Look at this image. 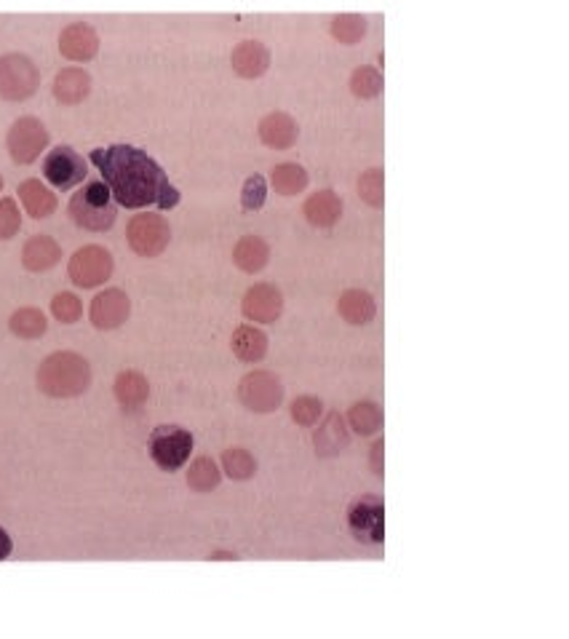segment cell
<instances>
[{"mask_svg": "<svg viewBox=\"0 0 569 639\" xmlns=\"http://www.w3.org/2000/svg\"><path fill=\"white\" fill-rule=\"evenodd\" d=\"M115 271V260L110 249L99 244H86L70 257L67 263V276L75 287L81 289H97L102 287Z\"/></svg>", "mask_w": 569, "mask_h": 639, "instance_id": "30bf717a", "label": "cell"}, {"mask_svg": "<svg viewBox=\"0 0 569 639\" xmlns=\"http://www.w3.org/2000/svg\"><path fill=\"white\" fill-rule=\"evenodd\" d=\"M51 91H54V99L62 102V105H81L83 99L91 94V75L83 67H62L54 83H51Z\"/></svg>", "mask_w": 569, "mask_h": 639, "instance_id": "ac0fdd59", "label": "cell"}, {"mask_svg": "<svg viewBox=\"0 0 569 639\" xmlns=\"http://www.w3.org/2000/svg\"><path fill=\"white\" fill-rule=\"evenodd\" d=\"M9 329L11 335H17L19 340H38V337L46 335L49 319H46V313L41 308L27 305V308H19V311L11 313Z\"/></svg>", "mask_w": 569, "mask_h": 639, "instance_id": "484cf974", "label": "cell"}, {"mask_svg": "<svg viewBox=\"0 0 569 639\" xmlns=\"http://www.w3.org/2000/svg\"><path fill=\"white\" fill-rule=\"evenodd\" d=\"M113 394L121 404V410L126 412H139L150 399V383L147 377L137 369H123L121 375L115 377L113 383Z\"/></svg>", "mask_w": 569, "mask_h": 639, "instance_id": "ffe728a7", "label": "cell"}, {"mask_svg": "<svg viewBox=\"0 0 569 639\" xmlns=\"http://www.w3.org/2000/svg\"><path fill=\"white\" fill-rule=\"evenodd\" d=\"M342 212H345V204L334 190H318V193L308 196V201L302 206V214L313 228H334L342 220Z\"/></svg>", "mask_w": 569, "mask_h": 639, "instance_id": "d6986e66", "label": "cell"}, {"mask_svg": "<svg viewBox=\"0 0 569 639\" xmlns=\"http://www.w3.org/2000/svg\"><path fill=\"white\" fill-rule=\"evenodd\" d=\"M0 193H3V177H0Z\"/></svg>", "mask_w": 569, "mask_h": 639, "instance_id": "ab89813d", "label": "cell"}, {"mask_svg": "<svg viewBox=\"0 0 569 639\" xmlns=\"http://www.w3.org/2000/svg\"><path fill=\"white\" fill-rule=\"evenodd\" d=\"M230 348L244 364H257L268 353V335L254 324H241L230 337Z\"/></svg>", "mask_w": 569, "mask_h": 639, "instance_id": "cb8c5ba5", "label": "cell"}, {"mask_svg": "<svg viewBox=\"0 0 569 639\" xmlns=\"http://www.w3.org/2000/svg\"><path fill=\"white\" fill-rule=\"evenodd\" d=\"M222 471L233 479V482H249L257 474V460L244 447H230L222 452Z\"/></svg>", "mask_w": 569, "mask_h": 639, "instance_id": "f546056e", "label": "cell"}, {"mask_svg": "<svg viewBox=\"0 0 569 639\" xmlns=\"http://www.w3.org/2000/svg\"><path fill=\"white\" fill-rule=\"evenodd\" d=\"M59 260H62V246H59L57 238L46 236V233L30 236L22 246V265L30 273L51 271Z\"/></svg>", "mask_w": 569, "mask_h": 639, "instance_id": "e0dca14e", "label": "cell"}, {"mask_svg": "<svg viewBox=\"0 0 569 639\" xmlns=\"http://www.w3.org/2000/svg\"><path fill=\"white\" fill-rule=\"evenodd\" d=\"M193 434L182 426H158L147 439V452H150V460L155 466L166 471V474H174L179 468L185 466L190 455H193Z\"/></svg>", "mask_w": 569, "mask_h": 639, "instance_id": "277c9868", "label": "cell"}, {"mask_svg": "<svg viewBox=\"0 0 569 639\" xmlns=\"http://www.w3.org/2000/svg\"><path fill=\"white\" fill-rule=\"evenodd\" d=\"M241 311H244V316L249 321L273 324V321L281 319V313H284V295H281V289L273 287V284L260 281V284L246 289Z\"/></svg>", "mask_w": 569, "mask_h": 639, "instance_id": "4fadbf2b", "label": "cell"}, {"mask_svg": "<svg viewBox=\"0 0 569 639\" xmlns=\"http://www.w3.org/2000/svg\"><path fill=\"white\" fill-rule=\"evenodd\" d=\"M222 482V468L209 455H201L187 468V487L193 492H212Z\"/></svg>", "mask_w": 569, "mask_h": 639, "instance_id": "83f0119b", "label": "cell"}, {"mask_svg": "<svg viewBox=\"0 0 569 639\" xmlns=\"http://www.w3.org/2000/svg\"><path fill=\"white\" fill-rule=\"evenodd\" d=\"M51 134L43 126L41 118L35 115H22L11 123L9 134H6V148L14 164L30 166L43 156V150L49 148Z\"/></svg>", "mask_w": 569, "mask_h": 639, "instance_id": "52a82bcc", "label": "cell"}, {"mask_svg": "<svg viewBox=\"0 0 569 639\" xmlns=\"http://www.w3.org/2000/svg\"><path fill=\"white\" fill-rule=\"evenodd\" d=\"M22 228V212L14 198H0V241H9Z\"/></svg>", "mask_w": 569, "mask_h": 639, "instance_id": "8d00e7d4", "label": "cell"}, {"mask_svg": "<svg viewBox=\"0 0 569 639\" xmlns=\"http://www.w3.org/2000/svg\"><path fill=\"white\" fill-rule=\"evenodd\" d=\"M230 65L241 78H260L268 73L270 67V51L265 43L260 41H241L230 54Z\"/></svg>", "mask_w": 569, "mask_h": 639, "instance_id": "44dd1931", "label": "cell"}, {"mask_svg": "<svg viewBox=\"0 0 569 639\" xmlns=\"http://www.w3.org/2000/svg\"><path fill=\"white\" fill-rule=\"evenodd\" d=\"M270 182L278 196H297L308 188V172L302 164H278L270 174Z\"/></svg>", "mask_w": 569, "mask_h": 639, "instance_id": "f1b7e54d", "label": "cell"}, {"mask_svg": "<svg viewBox=\"0 0 569 639\" xmlns=\"http://www.w3.org/2000/svg\"><path fill=\"white\" fill-rule=\"evenodd\" d=\"M86 174H89L86 158L70 145H57L43 158V177H46V182L57 190H65V193L78 188L86 180Z\"/></svg>", "mask_w": 569, "mask_h": 639, "instance_id": "8fae6325", "label": "cell"}, {"mask_svg": "<svg viewBox=\"0 0 569 639\" xmlns=\"http://www.w3.org/2000/svg\"><path fill=\"white\" fill-rule=\"evenodd\" d=\"M41 86V73L33 59L22 51H9L0 57V97L9 102H25Z\"/></svg>", "mask_w": 569, "mask_h": 639, "instance_id": "8992f818", "label": "cell"}, {"mask_svg": "<svg viewBox=\"0 0 569 639\" xmlns=\"http://www.w3.org/2000/svg\"><path fill=\"white\" fill-rule=\"evenodd\" d=\"M348 530L358 543L377 546L385 541V500L380 495H358L348 506Z\"/></svg>", "mask_w": 569, "mask_h": 639, "instance_id": "ba28073f", "label": "cell"}, {"mask_svg": "<svg viewBox=\"0 0 569 639\" xmlns=\"http://www.w3.org/2000/svg\"><path fill=\"white\" fill-rule=\"evenodd\" d=\"M35 386L51 399H75L91 388V364L75 351H54L35 372Z\"/></svg>", "mask_w": 569, "mask_h": 639, "instance_id": "7a4b0ae2", "label": "cell"}, {"mask_svg": "<svg viewBox=\"0 0 569 639\" xmlns=\"http://www.w3.org/2000/svg\"><path fill=\"white\" fill-rule=\"evenodd\" d=\"M324 418V402L318 399V396H297L292 402V420L297 426L302 428H310L316 426L318 420Z\"/></svg>", "mask_w": 569, "mask_h": 639, "instance_id": "836d02e7", "label": "cell"}, {"mask_svg": "<svg viewBox=\"0 0 569 639\" xmlns=\"http://www.w3.org/2000/svg\"><path fill=\"white\" fill-rule=\"evenodd\" d=\"M238 399H241L246 410L257 412V415H268V412H276L281 402H284V383H281V377L276 372L252 369L238 383Z\"/></svg>", "mask_w": 569, "mask_h": 639, "instance_id": "9c48e42d", "label": "cell"}, {"mask_svg": "<svg viewBox=\"0 0 569 639\" xmlns=\"http://www.w3.org/2000/svg\"><path fill=\"white\" fill-rule=\"evenodd\" d=\"M51 313H54V319L62 321V324H75V321L83 316L81 297L73 295V292H59V295L51 300Z\"/></svg>", "mask_w": 569, "mask_h": 639, "instance_id": "d590c367", "label": "cell"}, {"mask_svg": "<svg viewBox=\"0 0 569 639\" xmlns=\"http://www.w3.org/2000/svg\"><path fill=\"white\" fill-rule=\"evenodd\" d=\"M89 161L99 169L113 201L123 209H174L179 204V190L174 188L163 172V166L155 161L147 150L137 145H107L89 153Z\"/></svg>", "mask_w": 569, "mask_h": 639, "instance_id": "6da1fadb", "label": "cell"}, {"mask_svg": "<svg viewBox=\"0 0 569 639\" xmlns=\"http://www.w3.org/2000/svg\"><path fill=\"white\" fill-rule=\"evenodd\" d=\"M270 260V246L265 238L260 236H241L238 238L236 249H233V263L238 271L244 273H260Z\"/></svg>", "mask_w": 569, "mask_h": 639, "instance_id": "d4e9b609", "label": "cell"}, {"mask_svg": "<svg viewBox=\"0 0 569 639\" xmlns=\"http://www.w3.org/2000/svg\"><path fill=\"white\" fill-rule=\"evenodd\" d=\"M70 220L81 230L89 233H105L118 220V204L113 201V193L102 180L86 182L78 193H73L67 204Z\"/></svg>", "mask_w": 569, "mask_h": 639, "instance_id": "3957f363", "label": "cell"}, {"mask_svg": "<svg viewBox=\"0 0 569 639\" xmlns=\"http://www.w3.org/2000/svg\"><path fill=\"white\" fill-rule=\"evenodd\" d=\"M337 313L353 327H366L377 316V303L366 289H345L337 300Z\"/></svg>", "mask_w": 569, "mask_h": 639, "instance_id": "603a6c76", "label": "cell"}, {"mask_svg": "<svg viewBox=\"0 0 569 639\" xmlns=\"http://www.w3.org/2000/svg\"><path fill=\"white\" fill-rule=\"evenodd\" d=\"M91 324L102 332H113V329L123 327L131 316V300L129 295L118 287L102 289L94 300H91L89 308Z\"/></svg>", "mask_w": 569, "mask_h": 639, "instance_id": "7c38bea8", "label": "cell"}, {"mask_svg": "<svg viewBox=\"0 0 569 639\" xmlns=\"http://www.w3.org/2000/svg\"><path fill=\"white\" fill-rule=\"evenodd\" d=\"M268 201V180L262 174H252L241 188V209L244 212H257Z\"/></svg>", "mask_w": 569, "mask_h": 639, "instance_id": "e575fe53", "label": "cell"}, {"mask_svg": "<svg viewBox=\"0 0 569 639\" xmlns=\"http://www.w3.org/2000/svg\"><path fill=\"white\" fill-rule=\"evenodd\" d=\"M345 423L353 434L358 436H374L385 423L383 407H377L374 402H356L345 415Z\"/></svg>", "mask_w": 569, "mask_h": 639, "instance_id": "4316f807", "label": "cell"}, {"mask_svg": "<svg viewBox=\"0 0 569 639\" xmlns=\"http://www.w3.org/2000/svg\"><path fill=\"white\" fill-rule=\"evenodd\" d=\"M366 30H369V22H366L364 14H340L329 25L332 38L337 43H342V46H356L366 35Z\"/></svg>", "mask_w": 569, "mask_h": 639, "instance_id": "4dcf8cb0", "label": "cell"}, {"mask_svg": "<svg viewBox=\"0 0 569 639\" xmlns=\"http://www.w3.org/2000/svg\"><path fill=\"white\" fill-rule=\"evenodd\" d=\"M350 444V428L340 412H326L324 423L316 428L313 436V447H316L318 458H337Z\"/></svg>", "mask_w": 569, "mask_h": 639, "instance_id": "2e32d148", "label": "cell"}, {"mask_svg": "<svg viewBox=\"0 0 569 639\" xmlns=\"http://www.w3.org/2000/svg\"><path fill=\"white\" fill-rule=\"evenodd\" d=\"M19 201L25 206V212L33 217V220H46L51 214L57 212V193L41 180H25L17 188Z\"/></svg>", "mask_w": 569, "mask_h": 639, "instance_id": "7402d4cb", "label": "cell"}, {"mask_svg": "<svg viewBox=\"0 0 569 639\" xmlns=\"http://www.w3.org/2000/svg\"><path fill=\"white\" fill-rule=\"evenodd\" d=\"M11 551H14V541H11V535L6 533V527H0V562L9 559Z\"/></svg>", "mask_w": 569, "mask_h": 639, "instance_id": "f35d334b", "label": "cell"}, {"mask_svg": "<svg viewBox=\"0 0 569 639\" xmlns=\"http://www.w3.org/2000/svg\"><path fill=\"white\" fill-rule=\"evenodd\" d=\"M126 241H129L131 252L153 260L166 252L171 244V225L169 220L158 212H142L134 214L126 225Z\"/></svg>", "mask_w": 569, "mask_h": 639, "instance_id": "5b68a950", "label": "cell"}, {"mask_svg": "<svg viewBox=\"0 0 569 639\" xmlns=\"http://www.w3.org/2000/svg\"><path fill=\"white\" fill-rule=\"evenodd\" d=\"M59 54L70 62H91L99 54V35L89 22H70L59 33Z\"/></svg>", "mask_w": 569, "mask_h": 639, "instance_id": "5bb4252c", "label": "cell"}, {"mask_svg": "<svg viewBox=\"0 0 569 639\" xmlns=\"http://www.w3.org/2000/svg\"><path fill=\"white\" fill-rule=\"evenodd\" d=\"M358 196L364 198V204L383 209L385 204V172L383 169H366L358 177Z\"/></svg>", "mask_w": 569, "mask_h": 639, "instance_id": "d6a6232c", "label": "cell"}, {"mask_svg": "<svg viewBox=\"0 0 569 639\" xmlns=\"http://www.w3.org/2000/svg\"><path fill=\"white\" fill-rule=\"evenodd\" d=\"M257 132H260V140L265 148L289 150L294 142L300 140V123L294 121V115L284 113V110H273V113L262 118Z\"/></svg>", "mask_w": 569, "mask_h": 639, "instance_id": "9a60e30c", "label": "cell"}, {"mask_svg": "<svg viewBox=\"0 0 569 639\" xmlns=\"http://www.w3.org/2000/svg\"><path fill=\"white\" fill-rule=\"evenodd\" d=\"M383 89H385V78L377 67L372 65L356 67L353 75H350V91H353V97L374 99L383 94Z\"/></svg>", "mask_w": 569, "mask_h": 639, "instance_id": "1f68e13d", "label": "cell"}, {"mask_svg": "<svg viewBox=\"0 0 569 639\" xmlns=\"http://www.w3.org/2000/svg\"><path fill=\"white\" fill-rule=\"evenodd\" d=\"M383 450H385V442H383V436H380V442H374L372 444V452H369V463H372V471L377 476H380V479H383V474H385Z\"/></svg>", "mask_w": 569, "mask_h": 639, "instance_id": "74e56055", "label": "cell"}]
</instances>
